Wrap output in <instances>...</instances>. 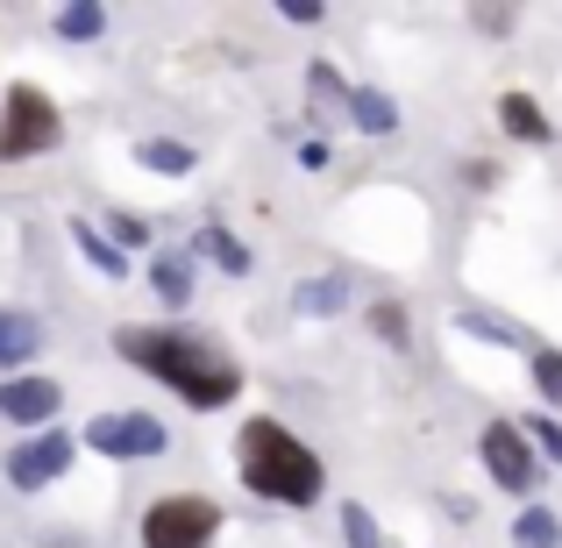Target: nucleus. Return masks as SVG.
<instances>
[{
  "instance_id": "nucleus-1",
  "label": "nucleus",
  "mask_w": 562,
  "mask_h": 548,
  "mask_svg": "<svg viewBox=\"0 0 562 548\" xmlns=\"http://www.w3.org/2000/svg\"><path fill=\"white\" fill-rule=\"evenodd\" d=\"M114 349H122L136 370H150L165 392H179V406L192 413H214L243 392V364L200 328H114Z\"/></svg>"
},
{
  "instance_id": "nucleus-2",
  "label": "nucleus",
  "mask_w": 562,
  "mask_h": 548,
  "mask_svg": "<svg viewBox=\"0 0 562 548\" xmlns=\"http://www.w3.org/2000/svg\"><path fill=\"white\" fill-rule=\"evenodd\" d=\"M235 463H243V484L257 499H271V506H314V499L328 492L321 456L306 449L285 421H271V413L243 421V435H235Z\"/></svg>"
},
{
  "instance_id": "nucleus-3",
  "label": "nucleus",
  "mask_w": 562,
  "mask_h": 548,
  "mask_svg": "<svg viewBox=\"0 0 562 548\" xmlns=\"http://www.w3.org/2000/svg\"><path fill=\"white\" fill-rule=\"evenodd\" d=\"M65 143V114L43 86L14 79L8 100H0V165H29V157H50Z\"/></svg>"
},
{
  "instance_id": "nucleus-4",
  "label": "nucleus",
  "mask_w": 562,
  "mask_h": 548,
  "mask_svg": "<svg viewBox=\"0 0 562 548\" xmlns=\"http://www.w3.org/2000/svg\"><path fill=\"white\" fill-rule=\"evenodd\" d=\"M214 535H221V506L206 492H165L136 521L143 548H214Z\"/></svg>"
},
{
  "instance_id": "nucleus-5",
  "label": "nucleus",
  "mask_w": 562,
  "mask_h": 548,
  "mask_svg": "<svg viewBox=\"0 0 562 548\" xmlns=\"http://www.w3.org/2000/svg\"><path fill=\"white\" fill-rule=\"evenodd\" d=\"M79 441L93 456H108V463H150V456L171 449V427L157 413H93Z\"/></svg>"
},
{
  "instance_id": "nucleus-6",
  "label": "nucleus",
  "mask_w": 562,
  "mask_h": 548,
  "mask_svg": "<svg viewBox=\"0 0 562 548\" xmlns=\"http://www.w3.org/2000/svg\"><path fill=\"white\" fill-rule=\"evenodd\" d=\"M71 456H79V435H65V427H36V435H22L8 449V484L14 492H43V484H57L71 470Z\"/></svg>"
},
{
  "instance_id": "nucleus-7",
  "label": "nucleus",
  "mask_w": 562,
  "mask_h": 548,
  "mask_svg": "<svg viewBox=\"0 0 562 548\" xmlns=\"http://www.w3.org/2000/svg\"><path fill=\"white\" fill-rule=\"evenodd\" d=\"M477 463L492 470L506 492H535V478H541V456H535V441L520 435V421H484V435H477Z\"/></svg>"
},
{
  "instance_id": "nucleus-8",
  "label": "nucleus",
  "mask_w": 562,
  "mask_h": 548,
  "mask_svg": "<svg viewBox=\"0 0 562 548\" xmlns=\"http://www.w3.org/2000/svg\"><path fill=\"white\" fill-rule=\"evenodd\" d=\"M57 406H65V384L57 378H36V370H14L8 384H0V413H8L14 427H57Z\"/></svg>"
},
{
  "instance_id": "nucleus-9",
  "label": "nucleus",
  "mask_w": 562,
  "mask_h": 548,
  "mask_svg": "<svg viewBox=\"0 0 562 548\" xmlns=\"http://www.w3.org/2000/svg\"><path fill=\"white\" fill-rule=\"evenodd\" d=\"M498 128H506L513 143H535V150H541V143H555V122L541 114L535 93H498Z\"/></svg>"
},
{
  "instance_id": "nucleus-10",
  "label": "nucleus",
  "mask_w": 562,
  "mask_h": 548,
  "mask_svg": "<svg viewBox=\"0 0 562 548\" xmlns=\"http://www.w3.org/2000/svg\"><path fill=\"white\" fill-rule=\"evenodd\" d=\"M36 349H43V321L22 314V306H0V364H8V378L36 357Z\"/></svg>"
},
{
  "instance_id": "nucleus-11",
  "label": "nucleus",
  "mask_w": 562,
  "mask_h": 548,
  "mask_svg": "<svg viewBox=\"0 0 562 548\" xmlns=\"http://www.w3.org/2000/svg\"><path fill=\"white\" fill-rule=\"evenodd\" d=\"M349 122H357L363 136H392L398 128V100L384 93V86H349Z\"/></svg>"
},
{
  "instance_id": "nucleus-12",
  "label": "nucleus",
  "mask_w": 562,
  "mask_h": 548,
  "mask_svg": "<svg viewBox=\"0 0 562 548\" xmlns=\"http://www.w3.org/2000/svg\"><path fill=\"white\" fill-rule=\"evenodd\" d=\"M150 292H157V306H186L192 300V264L171 257V249H157L150 257Z\"/></svg>"
},
{
  "instance_id": "nucleus-13",
  "label": "nucleus",
  "mask_w": 562,
  "mask_h": 548,
  "mask_svg": "<svg viewBox=\"0 0 562 548\" xmlns=\"http://www.w3.org/2000/svg\"><path fill=\"white\" fill-rule=\"evenodd\" d=\"M292 306H300L306 321H321V314H342V306H349V278H335V271L306 278V286L292 292Z\"/></svg>"
},
{
  "instance_id": "nucleus-14",
  "label": "nucleus",
  "mask_w": 562,
  "mask_h": 548,
  "mask_svg": "<svg viewBox=\"0 0 562 548\" xmlns=\"http://www.w3.org/2000/svg\"><path fill=\"white\" fill-rule=\"evenodd\" d=\"M71 243H79V257H86V264H93V271H100V278H128V257H122V249H114V243H108V235H100V228H93V221H71Z\"/></svg>"
},
{
  "instance_id": "nucleus-15",
  "label": "nucleus",
  "mask_w": 562,
  "mask_h": 548,
  "mask_svg": "<svg viewBox=\"0 0 562 548\" xmlns=\"http://www.w3.org/2000/svg\"><path fill=\"white\" fill-rule=\"evenodd\" d=\"M192 249H200V257H214V264H221V271H228V278H249V249L235 243V235L221 228V221H206V228L192 235Z\"/></svg>"
},
{
  "instance_id": "nucleus-16",
  "label": "nucleus",
  "mask_w": 562,
  "mask_h": 548,
  "mask_svg": "<svg viewBox=\"0 0 562 548\" xmlns=\"http://www.w3.org/2000/svg\"><path fill=\"white\" fill-rule=\"evenodd\" d=\"M136 165L143 171H165V179H186L200 157H192V143H171V136H150V143H136Z\"/></svg>"
},
{
  "instance_id": "nucleus-17",
  "label": "nucleus",
  "mask_w": 562,
  "mask_h": 548,
  "mask_svg": "<svg viewBox=\"0 0 562 548\" xmlns=\"http://www.w3.org/2000/svg\"><path fill=\"white\" fill-rule=\"evenodd\" d=\"M513 548H562V521H555V506H527L520 521H513Z\"/></svg>"
},
{
  "instance_id": "nucleus-18",
  "label": "nucleus",
  "mask_w": 562,
  "mask_h": 548,
  "mask_svg": "<svg viewBox=\"0 0 562 548\" xmlns=\"http://www.w3.org/2000/svg\"><path fill=\"white\" fill-rule=\"evenodd\" d=\"M456 321H463V328L477 335V343H498V349H520V343H527V335H520V321H506V314H484V306H463Z\"/></svg>"
},
{
  "instance_id": "nucleus-19",
  "label": "nucleus",
  "mask_w": 562,
  "mask_h": 548,
  "mask_svg": "<svg viewBox=\"0 0 562 548\" xmlns=\"http://www.w3.org/2000/svg\"><path fill=\"white\" fill-rule=\"evenodd\" d=\"M100 29H108V8H93V0H71V8H57V36H65V43H93Z\"/></svg>"
},
{
  "instance_id": "nucleus-20",
  "label": "nucleus",
  "mask_w": 562,
  "mask_h": 548,
  "mask_svg": "<svg viewBox=\"0 0 562 548\" xmlns=\"http://www.w3.org/2000/svg\"><path fill=\"white\" fill-rule=\"evenodd\" d=\"M363 321H371V335H378L384 349H406V343H413V335H406V306H398V300H378Z\"/></svg>"
},
{
  "instance_id": "nucleus-21",
  "label": "nucleus",
  "mask_w": 562,
  "mask_h": 548,
  "mask_svg": "<svg viewBox=\"0 0 562 548\" xmlns=\"http://www.w3.org/2000/svg\"><path fill=\"white\" fill-rule=\"evenodd\" d=\"M306 100H314V114H328V108H349V86L335 79L328 65H314V71H306Z\"/></svg>"
},
{
  "instance_id": "nucleus-22",
  "label": "nucleus",
  "mask_w": 562,
  "mask_h": 548,
  "mask_svg": "<svg viewBox=\"0 0 562 548\" xmlns=\"http://www.w3.org/2000/svg\"><path fill=\"white\" fill-rule=\"evenodd\" d=\"M520 435L535 441V456H549V463H562V421H555V413H535V421H520Z\"/></svg>"
},
{
  "instance_id": "nucleus-23",
  "label": "nucleus",
  "mask_w": 562,
  "mask_h": 548,
  "mask_svg": "<svg viewBox=\"0 0 562 548\" xmlns=\"http://www.w3.org/2000/svg\"><path fill=\"white\" fill-rule=\"evenodd\" d=\"M342 541H349V548H384L378 521H371V506H357V499L342 506Z\"/></svg>"
},
{
  "instance_id": "nucleus-24",
  "label": "nucleus",
  "mask_w": 562,
  "mask_h": 548,
  "mask_svg": "<svg viewBox=\"0 0 562 548\" xmlns=\"http://www.w3.org/2000/svg\"><path fill=\"white\" fill-rule=\"evenodd\" d=\"M535 384H541V399L562 413V349H535Z\"/></svg>"
},
{
  "instance_id": "nucleus-25",
  "label": "nucleus",
  "mask_w": 562,
  "mask_h": 548,
  "mask_svg": "<svg viewBox=\"0 0 562 548\" xmlns=\"http://www.w3.org/2000/svg\"><path fill=\"white\" fill-rule=\"evenodd\" d=\"M108 243L128 257L136 243H150V221H143V214H108Z\"/></svg>"
},
{
  "instance_id": "nucleus-26",
  "label": "nucleus",
  "mask_w": 562,
  "mask_h": 548,
  "mask_svg": "<svg viewBox=\"0 0 562 548\" xmlns=\"http://www.w3.org/2000/svg\"><path fill=\"white\" fill-rule=\"evenodd\" d=\"M300 165H306V171H328L335 150H328V143H300Z\"/></svg>"
},
{
  "instance_id": "nucleus-27",
  "label": "nucleus",
  "mask_w": 562,
  "mask_h": 548,
  "mask_svg": "<svg viewBox=\"0 0 562 548\" xmlns=\"http://www.w3.org/2000/svg\"><path fill=\"white\" fill-rule=\"evenodd\" d=\"M477 29H492V36H506V29H513V8H477Z\"/></svg>"
},
{
  "instance_id": "nucleus-28",
  "label": "nucleus",
  "mask_w": 562,
  "mask_h": 548,
  "mask_svg": "<svg viewBox=\"0 0 562 548\" xmlns=\"http://www.w3.org/2000/svg\"><path fill=\"white\" fill-rule=\"evenodd\" d=\"M285 22L306 29V22H321V8H314V0H285Z\"/></svg>"
}]
</instances>
